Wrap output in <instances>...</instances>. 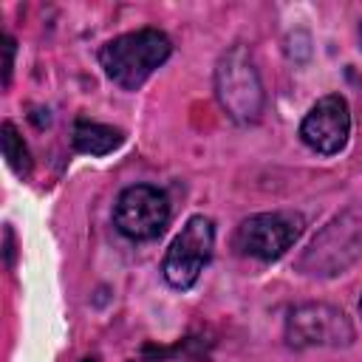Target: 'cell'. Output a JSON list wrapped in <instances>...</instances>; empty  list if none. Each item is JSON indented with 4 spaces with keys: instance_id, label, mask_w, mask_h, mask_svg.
<instances>
[{
    "instance_id": "1",
    "label": "cell",
    "mask_w": 362,
    "mask_h": 362,
    "mask_svg": "<svg viewBox=\"0 0 362 362\" xmlns=\"http://www.w3.org/2000/svg\"><path fill=\"white\" fill-rule=\"evenodd\" d=\"M170 51H173V45H170V37L164 31L139 28V31H130V34L110 40L102 48L99 62H102L105 74L119 88L136 90L158 65H164Z\"/></svg>"
},
{
    "instance_id": "2",
    "label": "cell",
    "mask_w": 362,
    "mask_h": 362,
    "mask_svg": "<svg viewBox=\"0 0 362 362\" xmlns=\"http://www.w3.org/2000/svg\"><path fill=\"white\" fill-rule=\"evenodd\" d=\"M215 88L223 110L235 122H255L263 110V85L243 45L226 51L215 71Z\"/></svg>"
},
{
    "instance_id": "3",
    "label": "cell",
    "mask_w": 362,
    "mask_h": 362,
    "mask_svg": "<svg viewBox=\"0 0 362 362\" xmlns=\"http://www.w3.org/2000/svg\"><path fill=\"white\" fill-rule=\"evenodd\" d=\"M362 257V209H351L325 226L308 246L300 266L308 274H337Z\"/></svg>"
},
{
    "instance_id": "4",
    "label": "cell",
    "mask_w": 362,
    "mask_h": 362,
    "mask_svg": "<svg viewBox=\"0 0 362 362\" xmlns=\"http://www.w3.org/2000/svg\"><path fill=\"white\" fill-rule=\"evenodd\" d=\"M212 246H215L212 221L204 215H192L181 226V232L175 235V240L170 243V249L164 255L161 272H164L167 283L175 288H189L201 277L204 266L209 263Z\"/></svg>"
},
{
    "instance_id": "5",
    "label": "cell",
    "mask_w": 362,
    "mask_h": 362,
    "mask_svg": "<svg viewBox=\"0 0 362 362\" xmlns=\"http://www.w3.org/2000/svg\"><path fill=\"white\" fill-rule=\"evenodd\" d=\"M116 229L130 240H153L170 221V201L158 187L136 184L127 187L113 209Z\"/></svg>"
},
{
    "instance_id": "6",
    "label": "cell",
    "mask_w": 362,
    "mask_h": 362,
    "mask_svg": "<svg viewBox=\"0 0 362 362\" xmlns=\"http://www.w3.org/2000/svg\"><path fill=\"white\" fill-rule=\"evenodd\" d=\"M303 232L297 212H260L246 218L235 232V246L257 260H277Z\"/></svg>"
},
{
    "instance_id": "7",
    "label": "cell",
    "mask_w": 362,
    "mask_h": 362,
    "mask_svg": "<svg viewBox=\"0 0 362 362\" xmlns=\"http://www.w3.org/2000/svg\"><path fill=\"white\" fill-rule=\"evenodd\" d=\"M286 337L297 348L308 345H348L354 339V328L348 317L325 303H305L297 305L288 314L286 322Z\"/></svg>"
},
{
    "instance_id": "8",
    "label": "cell",
    "mask_w": 362,
    "mask_h": 362,
    "mask_svg": "<svg viewBox=\"0 0 362 362\" xmlns=\"http://www.w3.org/2000/svg\"><path fill=\"white\" fill-rule=\"evenodd\" d=\"M348 133H351V113H348V102L339 93L322 96L300 124L303 141L322 156L339 153L348 141Z\"/></svg>"
},
{
    "instance_id": "9",
    "label": "cell",
    "mask_w": 362,
    "mask_h": 362,
    "mask_svg": "<svg viewBox=\"0 0 362 362\" xmlns=\"http://www.w3.org/2000/svg\"><path fill=\"white\" fill-rule=\"evenodd\" d=\"M119 144H122V130H116L110 124H99V122H88V119H79L74 124V147L79 153L105 156Z\"/></svg>"
},
{
    "instance_id": "10",
    "label": "cell",
    "mask_w": 362,
    "mask_h": 362,
    "mask_svg": "<svg viewBox=\"0 0 362 362\" xmlns=\"http://www.w3.org/2000/svg\"><path fill=\"white\" fill-rule=\"evenodd\" d=\"M3 156L8 161V167L25 178L31 173V156H28V147L23 141V136L17 133V127L11 122H3Z\"/></svg>"
},
{
    "instance_id": "11",
    "label": "cell",
    "mask_w": 362,
    "mask_h": 362,
    "mask_svg": "<svg viewBox=\"0 0 362 362\" xmlns=\"http://www.w3.org/2000/svg\"><path fill=\"white\" fill-rule=\"evenodd\" d=\"M3 54H6V59H3V85H8L11 65H14V40L11 37H3Z\"/></svg>"
},
{
    "instance_id": "12",
    "label": "cell",
    "mask_w": 362,
    "mask_h": 362,
    "mask_svg": "<svg viewBox=\"0 0 362 362\" xmlns=\"http://www.w3.org/2000/svg\"><path fill=\"white\" fill-rule=\"evenodd\" d=\"M359 311H362V300H359Z\"/></svg>"
}]
</instances>
